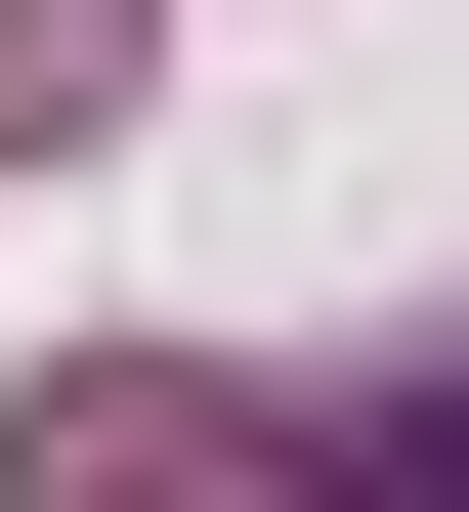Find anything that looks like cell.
Instances as JSON below:
<instances>
[{
	"label": "cell",
	"instance_id": "7a4b0ae2",
	"mask_svg": "<svg viewBox=\"0 0 469 512\" xmlns=\"http://www.w3.org/2000/svg\"><path fill=\"white\" fill-rule=\"evenodd\" d=\"M128 86H171V0H0V171H86Z\"/></svg>",
	"mask_w": 469,
	"mask_h": 512
},
{
	"label": "cell",
	"instance_id": "6da1fadb",
	"mask_svg": "<svg viewBox=\"0 0 469 512\" xmlns=\"http://www.w3.org/2000/svg\"><path fill=\"white\" fill-rule=\"evenodd\" d=\"M0 512H299V427H256V384H43Z\"/></svg>",
	"mask_w": 469,
	"mask_h": 512
},
{
	"label": "cell",
	"instance_id": "3957f363",
	"mask_svg": "<svg viewBox=\"0 0 469 512\" xmlns=\"http://www.w3.org/2000/svg\"><path fill=\"white\" fill-rule=\"evenodd\" d=\"M299 512H469V342L384 384V427H299Z\"/></svg>",
	"mask_w": 469,
	"mask_h": 512
}]
</instances>
